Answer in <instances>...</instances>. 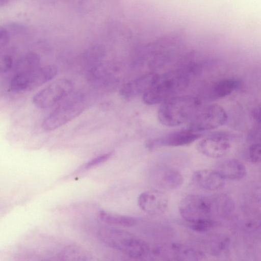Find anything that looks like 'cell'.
<instances>
[{
    "label": "cell",
    "mask_w": 261,
    "mask_h": 261,
    "mask_svg": "<svg viewBox=\"0 0 261 261\" xmlns=\"http://www.w3.org/2000/svg\"><path fill=\"white\" fill-rule=\"evenodd\" d=\"M198 67L191 63L159 75L156 82L143 95V101L148 105H156L178 95L189 86L198 72Z\"/></svg>",
    "instance_id": "6da1fadb"
},
{
    "label": "cell",
    "mask_w": 261,
    "mask_h": 261,
    "mask_svg": "<svg viewBox=\"0 0 261 261\" xmlns=\"http://www.w3.org/2000/svg\"><path fill=\"white\" fill-rule=\"evenodd\" d=\"M200 106L201 100L197 97L177 95L161 103L158 119L166 126H177L188 122Z\"/></svg>",
    "instance_id": "7a4b0ae2"
},
{
    "label": "cell",
    "mask_w": 261,
    "mask_h": 261,
    "mask_svg": "<svg viewBox=\"0 0 261 261\" xmlns=\"http://www.w3.org/2000/svg\"><path fill=\"white\" fill-rule=\"evenodd\" d=\"M98 237L108 246L132 257H145L150 251L149 246L146 242L122 229L105 227L99 230Z\"/></svg>",
    "instance_id": "3957f363"
},
{
    "label": "cell",
    "mask_w": 261,
    "mask_h": 261,
    "mask_svg": "<svg viewBox=\"0 0 261 261\" xmlns=\"http://www.w3.org/2000/svg\"><path fill=\"white\" fill-rule=\"evenodd\" d=\"M85 106L83 94L79 92L70 93L44 119L43 128L46 131H51L61 127L79 115Z\"/></svg>",
    "instance_id": "277c9868"
},
{
    "label": "cell",
    "mask_w": 261,
    "mask_h": 261,
    "mask_svg": "<svg viewBox=\"0 0 261 261\" xmlns=\"http://www.w3.org/2000/svg\"><path fill=\"white\" fill-rule=\"evenodd\" d=\"M227 120V113L221 106L209 105L198 109L189 121L187 129L203 133L223 125Z\"/></svg>",
    "instance_id": "5b68a950"
},
{
    "label": "cell",
    "mask_w": 261,
    "mask_h": 261,
    "mask_svg": "<svg viewBox=\"0 0 261 261\" xmlns=\"http://www.w3.org/2000/svg\"><path fill=\"white\" fill-rule=\"evenodd\" d=\"M179 212L187 223L212 218L214 213L212 198L199 194H191L180 201Z\"/></svg>",
    "instance_id": "8992f818"
},
{
    "label": "cell",
    "mask_w": 261,
    "mask_h": 261,
    "mask_svg": "<svg viewBox=\"0 0 261 261\" xmlns=\"http://www.w3.org/2000/svg\"><path fill=\"white\" fill-rule=\"evenodd\" d=\"M74 85L69 80H59L37 92L32 101L37 108L48 109L60 102L73 91Z\"/></svg>",
    "instance_id": "52a82bcc"
},
{
    "label": "cell",
    "mask_w": 261,
    "mask_h": 261,
    "mask_svg": "<svg viewBox=\"0 0 261 261\" xmlns=\"http://www.w3.org/2000/svg\"><path fill=\"white\" fill-rule=\"evenodd\" d=\"M232 137L228 133H213L203 137L197 145L203 155L211 158H221L226 155L231 148Z\"/></svg>",
    "instance_id": "ba28073f"
},
{
    "label": "cell",
    "mask_w": 261,
    "mask_h": 261,
    "mask_svg": "<svg viewBox=\"0 0 261 261\" xmlns=\"http://www.w3.org/2000/svg\"><path fill=\"white\" fill-rule=\"evenodd\" d=\"M203 135V133L186 129L171 132L150 140L146 143L145 146L149 150L165 147L183 146L192 143Z\"/></svg>",
    "instance_id": "9c48e42d"
},
{
    "label": "cell",
    "mask_w": 261,
    "mask_h": 261,
    "mask_svg": "<svg viewBox=\"0 0 261 261\" xmlns=\"http://www.w3.org/2000/svg\"><path fill=\"white\" fill-rule=\"evenodd\" d=\"M159 77L158 74L153 72L141 75L124 84L120 88V94L126 100L143 95L154 85Z\"/></svg>",
    "instance_id": "30bf717a"
},
{
    "label": "cell",
    "mask_w": 261,
    "mask_h": 261,
    "mask_svg": "<svg viewBox=\"0 0 261 261\" xmlns=\"http://www.w3.org/2000/svg\"><path fill=\"white\" fill-rule=\"evenodd\" d=\"M161 256L166 258V259L192 261L203 259L205 254L197 249L186 245L173 243L167 247L161 248Z\"/></svg>",
    "instance_id": "8fae6325"
},
{
    "label": "cell",
    "mask_w": 261,
    "mask_h": 261,
    "mask_svg": "<svg viewBox=\"0 0 261 261\" xmlns=\"http://www.w3.org/2000/svg\"><path fill=\"white\" fill-rule=\"evenodd\" d=\"M140 207L147 213L154 215L163 214L167 209L168 199L166 195L159 191L142 193L139 197Z\"/></svg>",
    "instance_id": "7c38bea8"
},
{
    "label": "cell",
    "mask_w": 261,
    "mask_h": 261,
    "mask_svg": "<svg viewBox=\"0 0 261 261\" xmlns=\"http://www.w3.org/2000/svg\"><path fill=\"white\" fill-rule=\"evenodd\" d=\"M192 180L197 187L207 191H218L224 186L225 179L214 169H200L196 171Z\"/></svg>",
    "instance_id": "4fadbf2b"
},
{
    "label": "cell",
    "mask_w": 261,
    "mask_h": 261,
    "mask_svg": "<svg viewBox=\"0 0 261 261\" xmlns=\"http://www.w3.org/2000/svg\"><path fill=\"white\" fill-rule=\"evenodd\" d=\"M214 170L225 180H241L247 174L245 165L234 159H225L219 161L216 163Z\"/></svg>",
    "instance_id": "5bb4252c"
},
{
    "label": "cell",
    "mask_w": 261,
    "mask_h": 261,
    "mask_svg": "<svg viewBox=\"0 0 261 261\" xmlns=\"http://www.w3.org/2000/svg\"><path fill=\"white\" fill-rule=\"evenodd\" d=\"M240 82L234 78H224L212 84L206 91V97L210 100L222 99L234 91Z\"/></svg>",
    "instance_id": "9a60e30c"
},
{
    "label": "cell",
    "mask_w": 261,
    "mask_h": 261,
    "mask_svg": "<svg viewBox=\"0 0 261 261\" xmlns=\"http://www.w3.org/2000/svg\"><path fill=\"white\" fill-rule=\"evenodd\" d=\"M159 184L165 190H175L182 184L184 178L176 169L170 167H163L159 176Z\"/></svg>",
    "instance_id": "2e32d148"
},
{
    "label": "cell",
    "mask_w": 261,
    "mask_h": 261,
    "mask_svg": "<svg viewBox=\"0 0 261 261\" xmlns=\"http://www.w3.org/2000/svg\"><path fill=\"white\" fill-rule=\"evenodd\" d=\"M58 73L57 67L53 65L39 67L34 73L29 89L41 86L54 78Z\"/></svg>",
    "instance_id": "e0dca14e"
},
{
    "label": "cell",
    "mask_w": 261,
    "mask_h": 261,
    "mask_svg": "<svg viewBox=\"0 0 261 261\" xmlns=\"http://www.w3.org/2000/svg\"><path fill=\"white\" fill-rule=\"evenodd\" d=\"M100 219L105 223L123 227H131L136 225L137 218L127 216L118 215L101 211L99 213Z\"/></svg>",
    "instance_id": "ac0fdd59"
},
{
    "label": "cell",
    "mask_w": 261,
    "mask_h": 261,
    "mask_svg": "<svg viewBox=\"0 0 261 261\" xmlns=\"http://www.w3.org/2000/svg\"><path fill=\"white\" fill-rule=\"evenodd\" d=\"M212 199L214 212L216 211L226 215L231 212L234 208L232 201L227 196L221 195Z\"/></svg>",
    "instance_id": "d6986e66"
},
{
    "label": "cell",
    "mask_w": 261,
    "mask_h": 261,
    "mask_svg": "<svg viewBox=\"0 0 261 261\" xmlns=\"http://www.w3.org/2000/svg\"><path fill=\"white\" fill-rule=\"evenodd\" d=\"M188 224L189 227L195 231L204 232L214 228L217 223L214 219L210 218L188 223Z\"/></svg>",
    "instance_id": "ffe728a7"
},
{
    "label": "cell",
    "mask_w": 261,
    "mask_h": 261,
    "mask_svg": "<svg viewBox=\"0 0 261 261\" xmlns=\"http://www.w3.org/2000/svg\"><path fill=\"white\" fill-rule=\"evenodd\" d=\"M102 56L103 53L99 48H92L86 53V62L90 70L100 64Z\"/></svg>",
    "instance_id": "44dd1931"
},
{
    "label": "cell",
    "mask_w": 261,
    "mask_h": 261,
    "mask_svg": "<svg viewBox=\"0 0 261 261\" xmlns=\"http://www.w3.org/2000/svg\"><path fill=\"white\" fill-rule=\"evenodd\" d=\"M249 157L253 164H258L260 162L261 149L259 142L253 143L249 148Z\"/></svg>",
    "instance_id": "7402d4cb"
},
{
    "label": "cell",
    "mask_w": 261,
    "mask_h": 261,
    "mask_svg": "<svg viewBox=\"0 0 261 261\" xmlns=\"http://www.w3.org/2000/svg\"><path fill=\"white\" fill-rule=\"evenodd\" d=\"M216 242H215L212 245L211 249L212 253L215 255L220 254L223 251H225L229 245L228 239L226 238L222 237L216 239Z\"/></svg>",
    "instance_id": "603a6c76"
},
{
    "label": "cell",
    "mask_w": 261,
    "mask_h": 261,
    "mask_svg": "<svg viewBox=\"0 0 261 261\" xmlns=\"http://www.w3.org/2000/svg\"><path fill=\"white\" fill-rule=\"evenodd\" d=\"M113 154V152H110L98 156L87 162L85 165V168L90 169L105 163L112 156Z\"/></svg>",
    "instance_id": "cb8c5ba5"
},
{
    "label": "cell",
    "mask_w": 261,
    "mask_h": 261,
    "mask_svg": "<svg viewBox=\"0 0 261 261\" xmlns=\"http://www.w3.org/2000/svg\"><path fill=\"white\" fill-rule=\"evenodd\" d=\"M12 63L13 60L10 55L0 53V74L8 71Z\"/></svg>",
    "instance_id": "d4e9b609"
},
{
    "label": "cell",
    "mask_w": 261,
    "mask_h": 261,
    "mask_svg": "<svg viewBox=\"0 0 261 261\" xmlns=\"http://www.w3.org/2000/svg\"><path fill=\"white\" fill-rule=\"evenodd\" d=\"M252 117L253 120L257 125L260 123V107L255 108L252 112Z\"/></svg>",
    "instance_id": "484cf974"
}]
</instances>
